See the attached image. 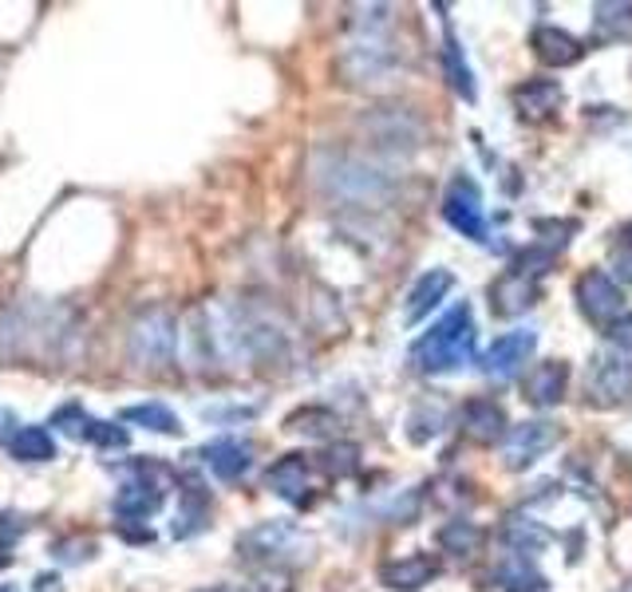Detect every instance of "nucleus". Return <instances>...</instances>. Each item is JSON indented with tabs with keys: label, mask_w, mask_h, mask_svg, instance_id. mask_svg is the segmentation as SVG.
Instances as JSON below:
<instances>
[{
	"label": "nucleus",
	"mask_w": 632,
	"mask_h": 592,
	"mask_svg": "<svg viewBox=\"0 0 632 592\" xmlns=\"http://www.w3.org/2000/svg\"><path fill=\"white\" fill-rule=\"evenodd\" d=\"M16 533H20L16 517H4V513H0V549H4V545H9L12 537H16Z\"/></svg>",
	"instance_id": "obj_33"
},
{
	"label": "nucleus",
	"mask_w": 632,
	"mask_h": 592,
	"mask_svg": "<svg viewBox=\"0 0 632 592\" xmlns=\"http://www.w3.org/2000/svg\"><path fill=\"white\" fill-rule=\"evenodd\" d=\"M395 64V48L384 32V20H372L364 29L348 39L345 56H340V68L348 71L352 83H372V79L387 76Z\"/></svg>",
	"instance_id": "obj_3"
},
{
	"label": "nucleus",
	"mask_w": 632,
	"mask_h": 592,
	"mask_svg": "<svg viewBox=\"0 0 632 592\" xmlns=\"http://www.w3.org/2000/svg\"><path fill=\"white\" fill-rule=\"evenodd\" d=\"M269 490L276 493V498H285V502L301 505L308 498V463L305 454H285L281 463H273V470H269Z\"/></svg>",
	"instance_id": "obj_16"
},
{
	"label": "nucleus",
	"mask_w": 632,
	"mask_h": 592,
	"mask_svg": "<svg viewBox=\"0 0 632 592\" xmlns=\"http://www.w3.org/2000/svg\"><path fill=\"white\" fill-rule=\"evenodd\" d=\"M443 68H447V79H451V88L459 91L463 99H474L478 91H474V76L471 68H466V59H463V48H459V39L447 36L443 39Z\"/></svg>",
	"instance_id": "obj_24"
},
{
	"label": "nucleus",
	"mask_w": 632,
	"mask_h": 592,
	"mask_svg": "<svg viewBox=\"0 0 632 592\" xmlns=\"http://www.w3.org/2000/svg\"><path fill=\"white\" fill-rule=\"evenodd\" d=\"M483 542V533H478V525H471V522H451V525H443L439 530V545H443L447 553H474V545Z\"/></svg>",
	"instance_id": "obj_27"
},
{
	"label": "nucleus",
	"mask_w": 632,
	"mask_h": 592,
	"mask_svg": "<svg viewBox=\"0 0 632 592\" xmlns=\"http://www.w3.org/2000/svg\"><path fill=\"white\" fill-rule=\"evenodd\" d=\"M439 577V561L427 557V553H411V557H399V561H387L380 569V581L395 592H419L424 584H431Z\"/></svg>",
	"instance_id": "obj_11"
},
{
	"label": "nucleus",
	"mask_w": 632,
	"mask_h": 592,
	"mask_svg": "<svg viewBox=\"0 0 632 592\" xmlns=\"http://www.w3.org/2000/svg\"><path fill=\"white\" fill-rule=\"evenodd\" d=\"M0 565H4V557H0Z\"/></svg>",
	"instance_id": "obj_38"
},
{
	"label": "nucleus",
	"mask_w": 632,
	"mask_h": 592,
	"mask_svg": "<svg viewBox=\"0 0 632 592\" xmlns=\"http://www.w3.org/2000/svg\"><path fill=\"white\" fill-rule=\"evenodd\" d=\"M36 592H64V584H59L56 572H40V577H36Z\"/></svg>",
	"instance_id": "obj_34"
},
{
	"label": "nucleus",
	"mask_w": 632,
	"mask_h": 592,
	"mask_svg": "<svg viewBox=\"0 0 632 592\" xmlns=\"http://www.w3.org/2000/svg\"><path fill=\"white\" fill-rule=\"evenodd\" d=\"M202 458H206V466L222 482H234V478H241V474L249 470V463H253V446L237 443V439H217V443H210L206 451H202Z\"/></svg>",
	"instance_id": "obj_17"
},
{
	"label": "nucleus",
	"mask_w": 632,
	"mask_h": 592,
	"mask_svg": "<svg viewBox=\"0 0 632 592\" xmlns=\"http://www.w3.org/2000/svg\"><path fill=\"white\" fill-rule=\"evenodd\" d=\"M498 581L510 592H530V589H542V572H533L522 557H510V561L503 565V572H498Z\"/></svg>",
	"instance_id": "obj_28"
},
{
	"label": "nucleus",
	"mask_w": 632,
	"mask_h": 592,
	"mask_svg": "<svg viewBox=\"0 0 632 592\" xmlns=\"http://www.w3.org/2000/svg\"><path fill=\"white\" fill-rule=\"evenodd\" d=\"M162 493L167 490H158V486L150 482H127L115 493V513L127 517V522H147L150 513L162 505Z\"/></svg>",
	"instance_id": "obj_21"
},
{
	"label": "nucleus",
	"mask_w": 632,
	"mask_h": 592,
	"mask_svg": "<svg viewBox=\"0 0 632 592\" xmlns=\"http://www.w3.org/2000/svg\"><path fill=\"white\" fill-rule=\"evenodd\" d=\"M592 407H621L632 399V355H601L585 375Z\"/></svg>",
	"instance_id": "obj_4"
},
{
	"label": "nucleus",
	"mask_w": 632,
	"mask_h": 592,
	"mask_svg": "<svg viewBox=\"0 0 632 592\" xmlns=\"http://www.w3.org/2000/svg\"><path fill=\"white\" fill-rule=\"evenodd\" d=\"M463 426L474 443H494V439L506 434V414L503 407L490 403V399H471L463 411Z\"/></svg>",
	"instance_id": "obj_20"
},
{
	"label": "nucleus",
	"mask_w": 632,
	"mask_h": 592,
	"mask_svg": "<svg viewBox=\"0 0 632 592\" xmlns=\"http://www.w3.org/2000/svg\"><path fill=\"white\" fill-rule=\"evenodd\" d=\"M443 217L447 226L459 229L471 241H486V214H483V194L471 178H454L451 190L443 197Z\"/></svg>",
	"instance_id": "obj_6"
},
{
	"label": "nucleus",
	"mask_w": 632,
	"mask_h": 592,
	"mask_svg": "<svg viewBox=\"0 0 632 592\" xmlns=\"http://www.w3.org/2000/svg\"><path fill=\"white\" fill-rule=\"evenodd\" d=\"M451 288H454V276L447 273V269H431V273H424L419 281H415L411 293H407L404 320H407V325H419L431 308H439V300H443Z\"/></svg>",
	"instance_id": "obj_13"
},
{
	"label": "nucleus",
	"mask_w": 632,
	"mask_h": 592,
	"mask_svg": "<svg viewBox=\"0 0 632 592\" xmlns=\"http://www.w3.org/2000/svg\"><path fill=\"white\" fill-rule=\"evenodd\" d=\"M612 273H617V281H624V285L632 288V249L629 246L612 253Z\"/></svg>",
	"instance_id": "obj_32"
},
{
	"label": "nucleus",
	"mask_w": 632,
	"mask_h": 592,
	"mask_svg": "<svg viewBox=\"0 0 632 592\" xmlns=\"http://www.w3.org/2000/svg\"><path fill=\"white\" fill-rule=\"evenodd\" d=\"M533 44V56L542 59L545 68H569V64H577V59L585 56V44L577 36H569L565 29H533L530 36Z\"/></svg>",
	"instance_id": "obj_12"
},
{
	"label": "nucleus",
	"mask_w": 632,
	"mask_h": 592,
	"mask_svg": "<svg viewBox=\"0 0 632 592\" xmlns=\"http://www.w3.org/2000/svg\"><path fill=\"white\" fill-rule=\"evenodd\" d=\"M514 107L522 118H550L562 107V88L553 79H526L522 88H514Z\"/></svg>",
	"instance_id": "obj_19"
},
{
	"label": "nucleus",
	"mask_w": 632,
	"mask_h": 592,
	"mask_svg": "<svg viewBox=\"0 0 632 592\" xmlns=\"http://www.w3.org/2000/svg\"><path fill=\"white\" fill-rule=\"evenodd\" d=\"M56 426H64L71 439H88V443L95 446H127V431H119V426L111 423H99V419H91V414L79 411V407L56 411Z\"/></svg>",
	"instance_id": "obj_14"
},
{
	"label": "nucleus",
	"mask_w": 632,
	"mask_h": 592,
	"mask_svg": "<svg viewBox=\"0 0 632 592\" xmlns=\"http://www.w3.org/2000/svg\"><path fill=\"white\" fill-rule=\"evenodd\" d=\"M577 308H582V316L592 320V325H612L617 316H624V296L609 273L589 269V273H582V281H577Z\"/></svg>",
	"instance_id": "obj_5"
},
{
	"label": "nucleus",
	"mask_w": 632,
	"mask_h": 592,
	"mask_svg": "<svg viewBox=\"0 0 632 592\" xmlns=\"http://www.w3.org/2000/svg\"><path fill=\"white\" fill-rule=\"evenodd\" d=\"M597 36L632 39V4H597Z\"/></svg>",
	"instance_id": "obj_26"
},
{
	"label": "nucleus",
	"mask_w": 632,
	"mask_h": 592,
	"mask_svg": "<svg viewBox=\"0 0 632 592\" xmlns=\"http://www.w3.org/2000/svg\"><path fill=\"white\" fill-rule=\"evenodd\" d=\"M0 592H20L16 584H0Z\"/></svg>",
	"instance_id": "obj_35"
},
{
	"label": "nucleus",
	"mask_w": 632,
	"mask_h": 592,
	"mask_svg": "<svg viewBox=\"0 0 632 592\" xmlns=\"http://www.w3.org/2000/svg\"><path fill=\"white\" fill-rule=\"evenodd\" d=\"M629 249H632V226H629Z\"/></svg>",
	"instance_id": "obj_37"
},
{
	"label": "nucleus",
	"mask_w": 632,
	"mask_h": 592,
	"mask_svg": "<svg viewBox=\"0 0 632 592\" xmlns=\"http://www.w3.org/2000/svg\"><path fill=\"white\" fill-rule=\"evenodd\" d=\"M320 182H325L336 197H352V202H368V197L384 194V178L364 170L356 158H345V155H336L332 167H320Z\"/></svg>",
	"instance_id": "obj_7"
},
{
	"label": "nucleus",
	"mask_w": 632,
	"mask_h": 592,
	"mask_svg": "<svg viewBox=\"0 0 632 592\" xmlns=\"http://www.w3.org/2000/svg\"><path fill=\"white\" fill-rule=\"evenodd\" d=\"M565 391H569V364H562V360H545L526 379V399L538 407H557L565 399Z\"/></svg>",
	"instance_id": "obj_15"
},
{
	"label": "nucleus",
	"mask_w": 632,
	"mask_h": 592,
	"mask_svg": "<svg viewBox=\"0 0 632 592\" xmlns=\"http://www.w3.org/2000/svg\"><path fill=\"white\" fill-rule=\"evenodd\" d=\"M12 454H16L20 463H52L56 458V443H52V434L44 426H20L12 434Z\"/></svg>",
	"instance_id": "obj_23"
},
{
	"label": "nucleus",
	"mask_w": 632,
	"mask_h": 592,
	"mask_svg": "<svg viewBox=\"0 0 632 592\" xmlns=\"http://www.w3.org/2000/svg\"><path fill=\"white\" fill-rule=\"evenodd\" d=\"M206 517H210V498H206V490L190 478L187 490H182V510H178V517H174V537L198 533L206 525Z\"/></svg>",
	"instance_id": "obj_22"
},
{
	"label": "nucleus",
	"mask_w": 632,
	"mask_h": 592,
	"mask_svg": "<svg viewBox=\"0 0 632 592\" xmlns=\"http://www.w3.org/2000/svg\"><path fill=\"white\" fill-rule=\"evenodd\" d=\"M557 443V426L553 423H518L503 439V463L510 470H526L533 458H542Z\"/></svg>",
	"instance_id": "obj_9"
},
{
	"label": "nucleus",
	"mask_w": 632,
	"mask_h": 592,
	"mask_svg": "<svg viewBox=\"0 0 632 592\" xmlns=\"http://www.w3.org/2000/svg\"><path fill=\"white\" fill-rule=\"evenodd\" d=\"M178 348V320L170 308H147L135 316V325L127 332V355L138 372H162L174 364Z\"/></svg>",
	"instance_id": "obj_2"
},
{
	"label": "nucleus",
	"mask_w": 632,
	"mask_h": 592,
	"mask_svg": "<svg viewBox=\"0 0 632 592\" xmlns=\"http://www.w3.org/2000/svg\"><path fill=\"white\" fill-rule=\"evenodd\" d=\"M474 316L466 305H454L451 312L411 348V364L427 375L459 372L474 360Z\"/></svg>",
	"instance_id": "obj_1"
},
{
	"label": "nucleus",
	"mask_w": 632,
	"mask_h": 592,
	"mask_svg": "<svg viewBox=\"0 0 632 592\" xmlns=\"http://www.w3.org/2000/svg\"><path fill=\"white\" fill-rule=\"evenodd\" d=\"M320 466H325L328 474H336V478H345V474H352L356 466H360V446L352 443L328 446V451L320 454Z\"/></svg>",
	"instance_id": "obj_30"
},
{
	"label": "nucleus",
	"mask_w": 632,
	"mask_h": 592,
	"mask_svg": "<svg viewBox=\"0 0 632 592\" xmlns=\"http://www.w3.org/2000/svg\"><path fill=\"white\" fill-rule=\"evenodd\" d=\"M490 296L498 316H518L538 300V281H533L530 273H518V269H514V273H506L503 281L490 288Z\"/></svg>",
	"instance_id": "obj_18"
},
{
	"label": "nucleus",
	"mask_w": 632,
	"mask_h": 592,
	"mask_svg": "<svg viewBox=\"0 0 632 592\" xmlns=\"http://www.w3.org/2000/svg\"><path fill=\"white\" fill-rule=\"evenodd\" d=\"M202 592H226V589H202Z\"/></svg>",
	"instance_id": "obj_36"
},
{
	"label": "nucleus",
	"mask_w": 632,
	"mask_h": 592,
	"mask_svg": "<svg viewBox=\"0 0 632 592\" xmlns=\"http://www.w3.org/2000/svg\"><path fill=\"white\" fill-rule=\"evenodd\" d=\"M305 537L293 530V525H285V522H261V525H253V530L237 542V553L241 557H249V561H281L293 545H301Z\"/></svg>",
	"instance_id": "obj_10"
},
{
	"label": "nucleus",
	"mask_w": 632,
	"mask_h": 592,
	"mask_svg": "<svg viewBox=\"0 0 632 592\" xmlns=\"http://www.w3.org/2000/svg\"><path fill=\"white\" fill-rule=\"evenodd\" d=\"M123 419H127V423L147 426V431H158V434H178V431H182V426H178V419H174V411H167L162 403L127 407V411H123Z\"/></svg>",
	"instance_id": "obj_25"
},
{
	"label": "nucleus",
	"mask_w": 632,
	"mask_h": 592,
	"mask_svg": "<svg viewBox=\"0 0 632 592\" xmlns=\"http://www.w3.org/2000/svg\"><path fill=\"white\" fill-rule=\"evenodd\" d=\"M289 431H296V434H313V439H320V434H328L336 426V419H332V411H320V407H305V411H296V414H289Z\"/></svg>",
	"instance_id": "obj_29"
},
{
	"label": "nucleus",
	"mask_w": 632,
	"mask_h": 592,
	"mask_svg": "<svg viewBox=\"0 0 632 592\" xmlns=\"http://www.w3.org/2000/svg\"><path fill=\"white\" fill-rule=\"evenodd\" d=\"M612 340V344L621 348L624 355H632V312H624V316H617L609 325V332H605Z\"/></svg>",
	"instance_id": "obj_31"
},
{
	"label": "nucleus",
	"mask_w": 632,
	"mask_h": 592,
	"mask_svg": "<svg viewBox=\"0 0 632 592\" xmlns=\"http://www.w3.org/2000/svg\"><path fill=\"white\" fill-rule=\"evenodd\" d=\"M538 348V332L533 328H518V332H506L498 335L483 355V372L490 379H510V375L522 372V364L533 355Z\"/></svg>",
	"instance_id": "obj_8"
}]
</instances>
